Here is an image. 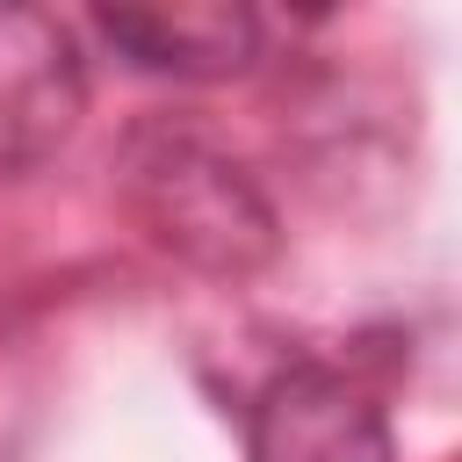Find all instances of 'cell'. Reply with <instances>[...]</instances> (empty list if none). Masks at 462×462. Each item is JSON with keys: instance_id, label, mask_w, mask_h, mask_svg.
<instances>
[{"instance_id": "1", "label": "cell", "mask_w": 462, "mask_h": 462, "mask_svg": "<svg viewBox=\"0 0 462 462\" xmlns=\"http://www.w3.org/2000/svg\"><path fill=\"white\" fill-rule=\"evenodd\" d=\"M116 188L130 217L152 231V245H166L180 267L209 282H245L282 253V224L260 180L180 123L130 130L116 159Z\"/></svg>"}, {"instance_id": "2", "label": "cell", "mask_w": 462, "mask_h": 462, "mask_svg": "<svg viewBox=\"0 0 462 462\" xmlns=\"http://www.w3.org/2000/svg\"><path fill=\"white\" fill-rule=\"evenodd\" d=\"M87 116L79 29L51 7H0V180L43 166Z\"/></svg>"}, {"instance_id": "3", "label": "cell", "mask_w": 462, "mask_h": 462, "mask_svg": "<svg viewBox=\"0 0 462 462\" xmlns=\"http://www.w3.org/2000/svg\"><path fill=\"white\" fill-rule=\"evenodd\" d=\"M245 462H397V440L354 375L296 361L260 383L245 411Z\"/></svg>"}, {"instance_id": "4", "label": "cell", "mask_w": 462, "mask_h": 462, "mask_svg": "<svg viewBox=\"0 0 462 462\" xmlns=\"http://www.w3.org/2000/svg\"><path fill=\"white\" fill-rule=\"evenodd\" d=\"M94 29L137 65L166 79H238L267 51V22L238 0H159V7H94Z\"/></svg>"}]
</instances>
